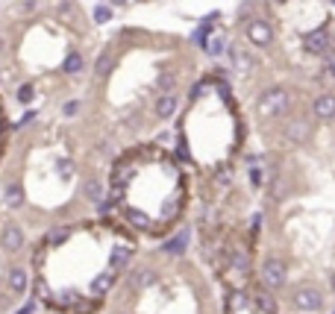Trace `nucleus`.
<instances>
[{
    "label": "nucleus",
    "instance_id": "1",
    "mask_svg": "<svg viewBox=\"0 0 335 314\" xmlns=\"http://www.w3.org/2000/svg\"><path fill=\"white\" fill-rule=\"evenodd\" d=\"M288 91L285 88H279V85H274V88H268V91L259 97V112H262L265 117H279V115H285V109H288Z\"/></svg>",
    "mask_w": 335,
    "mask_h": 314
},
{
    "label": "nucleus",
    "instance_id": "2",
    "mask_svg": "<svg viewBox=\"0 0 335 314\" xmlns=\"http://www.w3.org/2000/svg\"><path fill=\"white\" fill-rule=\"evenodd\" d=\"M288 273H285V264L279 261V258H265L262 261V282L268 291H279L282 285H285Z\"/></svg>",
    "mask_w": 335,
    "mask_h": 314
},
{
    "label": "nucleus",
    "instance_id": "3",
    "mask_svg": "<svg viewBox=\"0 0 335 314\" xmlns=\"http://www.w3.org/2000/svg\"><path fill=\"white\" fill-rule=\"evenodd\" d=\"M291 303H294V308H300V311L315 314V311L323 308V294L318 291V288H297L294 297H291Z\"/></svg>",
    "mask_w": 335,
    "mask_h": 314
},
{
    "label": "nucleus",
    "instance_id": "4",
    "mask_svg": "<svg viewBox=\"0 0 335 314\" xmlns=\"http://www.w3.org/2000/svg\"><path fill=\"white\" fill-rule=\"evenodd\" d=\"M303 47H306V53H312V56H323L326 47H329V33L326 30H312V33L303 35Z\"/></svg>",
    "mask_w": 335,
    "mask_h": 314
},
{
    "label": "nucleus",
    "instance_id": "5",
    "mask_svg": "<svg viewBox=\"0 0 335 314\" xmlns=\"http://www.w3.org/2000/svg\"><path fill=\"white\" fill-rule=\"evenodd\" d=\"M247 38H250L256 47H268L274 41V30L268 21H250L247 23Z\"/></svg>",
    "mask_w": 335,
    "mask_h": 314
},
{
    "label": "nucleus",
    "instance_id": "6",
    "mask_svg": "<svg viewBox=\"0 0 335 314\" xmlns=\"http://www.w3.org/2000/svg\"><path fill=\"white\" fill-rule=\"evenodd\" d=\"M309 135H312V124H309V120L294 117V120H288V124H285V138L288 141L303 144V141H309Z\"/></svg>",
    "mask_w": 335,
    "mask_h": 314
},
{
    "label": "nucleus",
    "instance_id": "7",
    "mask_svg": "<svg viewBox=\"0 0 335 314\" xmlns=\"http://www.w3.org/2000/svg\"><path fill=\"white\" fill-rule=\"evenodd\" d=\"M312 112H315L318 120H332L335 117V94H321V97H315Z\"/></svg>",
    "mask_w": 335,
    "mask_h": 314
},
{
    "label": "nucleus",
    "instance_id": "8",
    "mask_svg": "<svg viewBox=\"0 0 335 314\" xmlns=\"http://www.w3.org/2000/svg\"><path fill=\"white\" fill-rule=\"evenodd\" d=\"M177 106H180V97L177 94H162L159 100H156V115L162 117V120H167V117H174V112H177Z\"/></svg>",
    "mask_w": 335,
    "mask_h": 314
},
{
    "label": "nucleus",
    "instance_id": "9",
    "mask_svg": "<svg viewBox=\"0 0 335 314\" xmlns=\"http://www.w3.org/2000/svg\"><path fill=\"white\" fill-rule=\"evenodd\" d=\"M0 241H3V250L18 253V250L24 247V232H21L18 226H6V229H3V235H0Z\"/></svg>",
    "mask_w": 335,
    "mask_h": 314
},
{
    "label": "nucleus",
    "instance_id": "10",
    "mask_svg": "<svg viewBox=\"0 0 335 314\" xmlns=\"http://www.w3.org/2000/svg\"><path fill=\"white\" fill-rule=\"evenodd\" d=\"M3 200H6V206H9V209H21V206H24V188L12 182V185L6 188Z\"/></svg>",
    "mask_w": 335,
    "mask_h": 314
},
{
    "label": "nucleus",
    "instance_id": "11",
    "mask_svg": "<svg viewBox=\"0 0 335 314\" xmlns=\"http://www.w3.org/2000/svg\"><path fill=\"white\" fill-rule=\"evenodd\" d=\"M6 282H9V288H12L15 294H24V291H27V273H24L21 268H12V270H9Z\"/></svg>",
    "mask_w": 335,
    "mask_h": 314
},
{
    "label": "nucleus",
    "instance_id": "12",
    "mask_svg": "<svg viewBox=\"0 0 335 314\" xmlns=\"http://www.w3.org/2000/svg\"><path fill=\"white\" fill-rule=\"evenodd\" d=\"M185 247H188V232H180V235H174V238H171L162 250H165V253H174V256H182V253H185Z\"/></svg>",
    "mask_w": 335,
    "mask_h": 314
},
{
    "label": "nucleus",
    "instance_id": "13",
    "mask_svg": "<svg viewBox=\"0 0 335 314\" xmlns=\"http://www.w3.org/2000/svg\"><path fill=\"white\" fill-rule=\"evenodd\" d=\"M83 68H85V62L77 50H71V53L65 56V62H62V70H65V74H80Z\"/></svg>",
    "mask_w": 335,
    "mask_h": 314
},
{
    "label": "nucleus",
    "instance_id": "14",
    "mask_svg": "<svg viewBox=\"0 0 335 314\" xmlns=\"http://www.w3.org/2000/svg\"><path fill=\"white\" fill-rule=\"evenodd\" d=\"M68 238H71V229H68V226H53V229L47 232V244L50 247H62Z\"/></svg>",
    "mask_w": 335,
    "mask_h": 314
},
{
    "label": "nucleus",
    "instance_id": "15",
    "mask_svg": "<svg viewBox=\"0 0 335 314\" xmlns=\"http://www.w3.org/2000/svg\"><path fill=\"white\" fill-rule=\"evenodd\" d=\"M109 288H112V273H100V276L91 282V294H94V297H103Z\"/></svg>",
    "mask_w": 335,
    "mask_h": 314
},
{
    "label": "nucleus",
    "instance_id": "16",
    "mask_svg": "<svg viewBox=\"0 0 335 314\" xmlns=\"http://www.w3.org/2000/svg\"><path fill=\"white\" fill-rule=\"evenodd\" d=\"M85 197L91 200V203H103V182L88 179V182H85Z\"/></svg>",
    "mask_w": 335,
    "mask_h": 314
},
{
    "label": "nucleus",
    "instance_id": "17",
    "mask_svg": "<svg viewBox=\"0 0 335 314\" xmlns=\"http://www.w3.org/2000/svg\"><path fill=\"white\" fill-rule=\"evenodd\" d=\"M112 65H115V59H112V53H100V59H97L94 65V74L103 80V77H109V70H112Z\"/></svg>",
    "mask_w": 335,
    "mask_h": 314
},
{
    "label": "nucleus",
    "instance_id": "18",
    "mask_svg": "<svg viewBox=\"0 0 335 314\" xmlns=\"http://www.w3.org/2000/svg\"><path fill=\"white\" fill-rule=\"evenodd\" d=\"M156 282V273L153 270H138L135 276H132V288H150Z\"/></svg>",
    "mask_w": 335,
    "mask_h": 314
},
{
    "label": "nucleus",
    "instance_id": "19",
    "mask_svg": "<svg viewBox=\"0 0 335 314\" xmlns=\"http://www.w3.org/2000/svg\"><path fill=\"white\" fill-rule=\"evenodd\" d=\"M203 50L209 53V56H221V53L227 50V41H224V35H215V38H209Z\"/></svg>",
    "mask_w": 335,
    "mask_h": 314
},
{
    "label": "nucleus",
    "instance_id": "20",
    "mask_svg": "<svg viewBox=\"0 0 335 314\" xmlns=\"http://www.w3.org/2000/svg\"><path fill=\"white\" fill-rule=\"evenodd\" d=\"M130 258H132L130 250L115 247V250H112V268H127V264H130Z\"/></svg>",
    "mask_w": 335,
    "mask_h": 314
},
{
    "label": "nucleus",
    "instance_id": "21",
    "mask_svg": "<svg viewBox=\"0 0 335 314\" xmlns=\"http://www.w3.org/2000/svg\"><path fill=\"white\" fill-rule=\"evenodd\" d=\"M33 97H36V88H33V82H24V85L18 88V103L30 106V103H33Z\"/></svg>",
    "mask_w": 335,
    "mask_h": 314
},
{
    "label": "nucleus",
    "instance_id": "22",
    "mask_svg": "<svg viewBox=\"0 0 335 314\" xmlns=\"http://www.w3.org/2000/svg\"><path fill=\"white\" fill-rule=\"evenodd\" d=\"M256 305H259V308H262L265 314H276L274 300H271V297H265V294H259V297H256Z\"/></svg>",
    "mask_w": 335,
    "mask_h": 314
},
{
    "label": "nucleus",
    "instance_id": "23",
    "mask_svg": "<svg viewBox=\"0 0 335 314\" xmlns=\"http://www.w3.org/2000/svg\"><path fill=\"white\" fill-rule=\"evenodd\" d=\"M209 35H212V27H209V23H203V27H200V30L194 33V41H197L200 47H206V41H209Z\"/></svg>",
    "mask_w": 335,
    "mask_h": 314
},
{
    "label": "nucleus",
    "instance_id": "24",
    "mask_svg": "<svg viewBox=\"0 0 335 314\" xmlns=\"http://www.w3.org/2000/svg\"><path fill=\"white\" fill-rule=\"evenodd\" d=\"M94 21L97 23L112 21V9H109V6H94Z\"/></svg>",
    "mask_w": 335,
    "mask_h": 314
},
{
    "label": "nucleus",
    "instance_id": "25",
    "mask_svg": "<svg viewBox=\"0 0 335 314\" xmlns=\"http://www.w3.org/2000/svg\"><path fill=\"white\" fill-rule=\"evenodd\" d=\"M174 85H177V80H174V74H162V77H159V88H162V91H171Z\"/></svg>",
    "mask_w": 335,
    "mask_h": 314
},
{
    "label": "nucleus",
    "instance_id": "26",
    "mask_svg": "<svg viewBox=\"0 0 335 314\" xmlns=\"http://www.w3.org/2000/svg\"><path fill=\"white\" fill-rule=\"evenodd\" d=\"M77 112H80V100H68V103L62 106V115L65 117H74Z\"/></svg>",
    "mask_w": 335,
    "mask_h": 314
},
{
    "label": "nucleus",
    "instance_id": "27",
    "mask_svg": "<svg viewBox=\"0 0 335 314\" xmlns=\"http://www.w3.org/2000/svg\"><path fill=\"white\" fill-rule=\"evenodd\" d=\"M130 221H132V223H138L141 229L147 226V221H144V214H141V211H130Z\"/></svg>",
    "mask_w": 335,
    "mask_h": 314
},
{
    "label": "nucleus",
    "instance_id": "28",
    "mask_svg": "<svg viewBox=\"0 0 335 314\" xmlns=\"http://www.w3.org/2000/svg\"><path fill=\"white\" fill-rule=\"evenodd\" d=\"M232 261H235V268H238V270H247V256L235 253V256H232Z\"/></svg>",
    "mask_w": 335,
    "mask_h": 314
},
{
    "label": "nucleus",
    "instance_id": "29",
    "mask_svg": "<svg viewBox=\"0 0 335 314\" xmlns=\"http://www.w3.org/2000/svg\"><path fill=\"white\" fill-rule=\"evenodd\" d=\"M177 214V200H167L165 203V218H174Z\"/></svg>",
    "mask_w": 335,
    "mask_h": 314
},
{
    "label": "nucleus",
    "instance_id": "30",
    "mask_svg": "<svg viewBox=\"0 0 335 314\" xmlns=\"http://www.w3.org/2000/svg\"><path fill=\"white\" fill-rule=\"evenodd\" d=\"M250 182H253V185H259V182H262V171H259V167H253V171H250Z\"/></svg>",
    "mask_w": 335,
    "mask_h": 314
},
{
    "label": "nucleus",
    "instance_id": "31",
    "mask_svg": "<svg viewBox=\"0 0 335 314\" xmlns=\"http://www.w3.org/2000/svg\"><path fill=\"white\" fill-rule=\"evenodd\" d=\"M59 171H62L65 176H68V174L74 171V162H59Z\"/></svg>",
    "mask_w": 335,
    "mask_h": 314
},
{
    "label": "nucleus",
    "instance_id": "32",
    "mask_svg": "<svg viewBox=\"0 0 335 314\" xmlns=\"http://www.w3.org/2000/svg\"><path fill=\"white\" fill-rule=\"evenodd\" d=\"M33 311H36V303H27L24 308H18L15 314H33Z\"/></svg>",
    "mask_w": 335,
    "mask_h": 314
},
{
    "label": "nucleus",
    "instance_id": "33",
    "mask_svg": "<svg viewBox=\"0 0 335 314\" xmlns=\"http://www.w3.org/2000/svg\"><path fill=\"white\" fill-rule=\"evenodd\" d=\"M326 70H329V77H332V80H335V56L329 59V65H326Z\"/></svg>",
    "mask_w": 335,
    "mask_h": 314
},
{
    "label": "nucleus",
    "instance_id": "34",
    "mask_svg": "<svg viewBox=\"0 0 335 314\" xmlns=\"http://www.w3.org/2000/svg\"><path fill=\"white\" fill-rule=\"evenodd\" d=\"M326 6H335V0H326Z\"/></svg>",
    "mask_w": 335,
    "mask_h": 314
},
{
    "label": "nucleus",
    "instance_id": "35",
    "mask_svg": "<svg viewBox=\"0 0 335 314\" xmlns=\"http://www.w3.org/2000/svg\"><path fill=\"white\" fill-rule=\"evenodd\" d=\"M332 288H335V273H332Z\"/></svg>",
    "mask_w": 335,
    "mask_h": 314
}]
</instances>
